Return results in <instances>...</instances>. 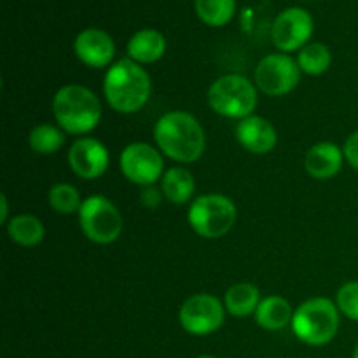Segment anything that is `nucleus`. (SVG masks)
Listing matches in <instances>:
<instances>
[{
	"instance_id": "obj_1",
	"label": "nucleus",
	"mask_w": 358,
	"mask_h": 358,
	"mask_svg": "<svg viewBox=\"0 0 358 358\" xmlns=\"http://www.w3.org/2000/svg\"><path fill=\"white\" fill-rule=\"evenodd\" d=\"M161 152L178 163H194L205 152V131L194 115L175 110L164 114L154 128Z\"/></svg>"
},
{
	"instance_id": "obj_2",
	"label": "nucleus",
	"mask_w": 358,
	"mask_h": 358,
	"mask_svg": "<svg viewBox=\"0 0 358 358\" xmlns=\"http://www.w3.org/2000/svg\"><path fill=\"white\" fill-rule=\"evenodd\" d=\"M152 83L142 65L133 59L114 63L105 73L103 93L119 114H135L149 101Z\"/></svg>"
},
{
	"instance_id": "obj_3",
	"label": "nucleus",
	"mask_w": 358,
	"mask_h": 358,
	"mask_svg": "<svg viewBox=\"0 0 358 358\" xmlns=\"http://www.w3.org/2000/svg\"><path fill=\"white\" fill-rule=\"evenodd\" d=\"M52 114L59 128L72 135H84L96 128L101 103L96 94L79 84L63 86L52 98Z\"/></svg>"
},
{
	"instance_id": "obj_4",
	"label": "nucleus",
	"mask_w": 358,
	"mask_h": 358,
	"mask_svg": "<svg viewBox=\"0 0 358 358\" xmlns=\"http://www.w3.org/2000/svg\"><path fill=\"white\" fill-rule=\"evenodd\" d=\"M339 329L338 304L327 297L306 301L294 311L292 331L310 346H324L336 338Z\"/></svg>"
},
{
	"instance_id": "obj_5",
	"label": "nucleus",
	"mask_w": 358,
	"mask_h": 358,
	"mask_svg": "<svg viewBox=\"0 0 358 358\" xmlns=\"http://www.w3.org/2000/svg\"><path fill=\"white\" fill-rule=\"evenodd\" d=\"M238 210L229 198L222 194H205L194 199L187 213L189 226L198 236L206 240L222 238L233 229Z\"/></svg>"
},
{
	"instance_id": "obj_6",
	"label": "nucleus",
	"mask_w": 358,
	"mask_h": 358,
	"mask_svg": "<svg viewBox=\"0 0 358 358\" xmlns=\"http://www.w3.org/2000/svg\"><path fill=\"white\" fill-rule=\"evenodd\" d=\"M208 105L213 112L229 119L250 117L257 105L255 86L243 76H222L210 86Z\"/></svg>"
},
{
	"instance_id": "obj_7",
	"label": "nucleus",
	"mask_w": 358,
	"mask_h": 358,
	"mask_svg": "<svg viewBox=\"0 0 358 358\" xmlns=\"http://www.w3.org/2000/svg\"><path fill=\"white\" fill-rule=\"evenodd\" d=\"M79 224L84 236L98 245L114 243L122 231V217L117 206L103 196L84 199L79 210Z\"/></svg>"
},
{
	"instance_id": "obj_8",
	"label": "nucleus",
	"mask_w": 358,
	"mask_h": 358,
	"mask_svg": "<svg viewBox=\"0 0 358 358\" xmlns=\"http://www.w3.org/2000/svg\"><path fill=\"white\" fill-rule=\"evenodd\" d=\"M224 304L210 294L191 296L178 311L182 329L192 336H208L224 324Z\"/></svg>"
},
{
	"instance_id": "obj_9",
	"label": "nucleus",
	"mask_w": 358,
	"mask_h": 358,
	"mask_svg": "<svg viewBox=\"0 0 358 358\" xmlns=\"http://www.w3.org/2000/svg\"><path fill=\"white\" fill-rule=\"evenodd\" d=\"M301 69L287 55H269L259 62L255 69V84L269 96L290 93L299 84Z\"/></svg>"
},
{
	"instance_id": "obj_10",
	"label": "nucleus",
	"mask_w": 358,
	"mask_h": 358,
	"mask_svg": "<svg viewBox=\"0 0 358 358\" xmlns=\"http://www.w3.org/2000/svg\"><path fill=\"white\" fill-rule=\"evenodd\" d=\"M122 175L136 185L149 187L163 175V157L149 143H129L119 157Z\"/></svg>"
},
{
	"instance_id": "obj_11",
	"label": "nucleus",
	"mask_w": 358,
	"mask_h": 358,
	"mask_svg": "<svg viewBox=\"0 0 358 358\" xmlns=\"http://www.w3.org/2000/svg\"><path fill=\"white\" fill-rule=\"evenodd\" d=\"M313 17L303 7H289L275 17L271 28L273 44L283 52L303 49L313 34Z\"/></svg>"
},
{
	"instance_id": "obj_12",
	"label": "nucleus",
	"mask_w": 358,
	"mask_h": 358,
	"mask_svg": "<svg viewBox=\"0 0 358 358\" xmlns=\"http://www.w3.org/2000/svg\"><path fill=\"white\" fill-rule=\"evenodd\" d=\"M69 164L77 177L93 180L107 171L108 152L103 143L98 140L79 138L70 147Z\"/></svg>"
},
{
	"instance_id": "obj_13",
	"label": "nucleus",
	"mask_w": 358,
	"mask_h": 358,
	"mask_svg": "<svg viewBox=\"0 0 358 358\" xmlns=\"http://www.w3.org/2000/svg\"><path fill=\"white\" fill-rule=\"evenodd\" d=\"M76 56L87 66L103 69L114 59L115 44L110 35L100 28H86L73 42Z\"/></svg>"
},
{
	"instance_id": "obj_14",
	"label": "nucleus",
	"mask_w": 358,
	"mask_h": 358,
	"mask_svg": "<svg viewBox=\"0 0 358 358\" xmlns=\"http://www.w3.org/2000/svg\"><path fill=\"white\" fill-rule=\"evenodd\" d=\"M236 138L252 154L271 152L278 142L275 126L268 119L259 115L241 119L236 128Z\"/></svg>"
},
{
	"instance_id": "obj_15",
	"label": "nucleus",
	"mask_w": 358,
	"mask_h": 358,
	"mask_svg": "<svg viewBox=\"0 0 358 358\" xmlns=\"http://www.w3.org/2000/svg\"><path fill=\"white\" fill-rule=\"evenodd\" d=\"M345 152L336 143L322 142L311 147L304 159V168L317 180H329L341 171Z\"/></svg>"
},
{
	"instance_id": "obj_16",
	"label": "nucleus",
	"mask_w": 358,
	"mask_h": 358,
	"mask_svg": "<svg viewBox=\"0 0 358 358\" xmlns=\"http://www.w3.org/2000/svg\"><path fill=\"white\" fill-rule=\"evenodd\" d=\"M164 51H166V38L154 28H143V30L136 31L128 42L129 59L140 63V65L157 62L163 58Z\"/></svg>"
},
{
	"instance_id": "obj_17",
	"label": "nucleus",
	"mask_w": 358,
	"mask_h": 358,
	"mask_svg": "<svg viewBox=\"0 0 358 358\" xmlns=\"http://www.w3.org/2000/svg\"><path fill=\"white\" fill-rule=\"evenodd\" d=\"M294 311L287 299L280 296H269L261 301L255 311V320L266 331H280L287 324H292Z\"/></svg>"
},
{
	"instance_id": "obj_18",
	"label": "nucleus",
	"mask_w": 358,
	"mask_h": 358,
	"mask_svg": "<svg viewBox=\"0 0 358 358\" xmlns=\"http://www.w3.org/2000/svg\"><path fill=\"white\" fill-rule=\"evenodd\" d=\"M194 177L182 166L170 168L163 175V194L175 205H184L194 194Z\"/></svg>"
},
{
	"instance_id": "obj_19",
	"label": "nucleus",
	"mask_w": 358,
	"mask_h": 358,
	"mask_svg": "<svg viewBox=\"0 0 358 358\" xmlns=\"http://www.w3.org/2000/svg\"><path fill=\"white\" fill-rule=\"evenodd\" d=\"M226 310L234 317H248L254 311H257V306L261 304L259 301V289L252 283H236L226 292Z\"/></svg>"
},
{
	"instance_id": "obj_20",
	"label": "nucleus",
	"mask_w": 358,
	"mask_h": 358,
	"mask_svg": "<svg viewBox=\"0 0 358 358\" xmlns=\"http://www.w3.org/2000/svg\"><path fill=\"white\" fill-rule=\"evenodd\" d=\"M7 233L14 243L21 247H35L44 240V224L34 215H17L7 224Z\"/></svg>"
},
{
	"instance_id": "obj_21",
	"label": "nucleus",
	"mask_w": 358,
	"mask_h": 358,
	"mask_svg": "<svg viewBox=\"0 0 358 358\" xmlns=\"http://www.w3.org/2000/svg\"><path fill=\"white\" fill-rule=\"evenodd\" d=\"M194 9L203 23L219 28L233 20L236 0H194Z\"/></svg>"
},
{
	"instance_id": "obj_22",
	"label": "nucleus",
	"mask_w": 358,
	"mask_h": 358,
	"mask_svg": "<svg viewBox=\"0 0 358 358\" xmlns=\"http://www.w3.org/2000/svg\"><path fill=\"white\" fill-rule=\"evenodd\" d=\"M331 63V49L322 42L306 44L297 56V65H299L301 72L308 73V76H322V73L327 72Z\"/></svg>"
},
{
	"instance_id": "obj_23",
	"label": "nucleus",
	"mask_w": 358,
	"mask_h": 358,
	"mask_svg": "<svg viewBox=\"0 0 358 358\" xmlns=\"http://www.w3.org/2000/svg\"><path fill=\"white\" fill-rule=\"evenodd\" d=\"M28 143L34 152L49 156L62 149L65 143V133L52 124H38L30 131Z\"/></svg>"
},
{
	"instance_id": "obj_24",
	"label": "nucleus",
	"mask_w": 358,
	"mask_h": 358,
	"mask_svg": "<svg viewBox=\"0 0 358 358\" xmlns=\"http://www.w3.org/2000/svg\"><path fill=\"white\" fill-rule=\"evenodd\" d=\"M49 205L55 212L69 215V213L79 212L83 201H80L79 191L73 185L56 184L49 191Z\"/></svg>"
},
{
	"instance_id": "obj_25",
	"label": "nucleus",
	"mask_w": 358,
	"mask_h": 358,
	"mask_svg": "<svg viewBox=\"0 0 358 358\" xmlns=\"http://www.w3.org/2000/svg\"><path fill=\"white\" fill-rule=\"evenodd\" d=\"M338 310L350 320L358 322V282H348L338 290Z\"/></svg>"
},
{
	"instance_id": "obj_26",
	"label": "nucleus",
	"mask_w": 358,
	"mask_h": 358,
	"mask_svg": "<svg viewBox=\"0 0 358 358\" xmlns=\"http://www.w3.org/2000/svg\"><path fill=\"white\" fill-rule=\"evenodd\" d=\"M343 152H345V159L348 161L350 166L358 171V131L348 136L345 147H343Z\"/></svg>"
},
{
	"instance_id": "obj_27",
	"label": "nucleus",
	"mask_w": 358,
	"mask_h": 358,
	"mask_svg": "<svg viewBox=\"0 0 358 358\" xmlns=\"http://www.w3.org/2000/svg\"><path fill=\"white\" fill-rule=\"evenodd\" d=\"M142 203L143 205H147L149 208H154V206L159 205V192L156 191L154 187H145V191H143L142 194Z\"/></svg>"
},
{
	"instance_id": "obj_28",
	"label": "nucleus",
	"mask_w": 358,
	"mask_h": 358,
	"mask_svg": "<svg viewBox=\"0 0 358 358\" xmlns=\"http://www.w3.org/2000/svg\"><path fill=\"white\" fill-rule=\"evenodd\" d=\"M0 203H2V212H0V220L2 222H7V215H9V203H7V196L2 194L0 196Z\"/></svg>"
},
{
	"instance_id": "obj_29",
	"label": "nucleus",
	"mask_w": 358,
	"mask_h": 358,
	"mask_svg": "<svg viewBox=\"0 0 358 358\" xmlns=\"http://www.w3.org/2000/svg\"><path fill=\"white\" fill-rule=\"evenodd\" d=\"M352 358H358V345L355 346V352H353V357Z\"/></svg>"
},
{
	"instance_id": "obj_30",
	"label": "nucleus",
	"mask_w": 358,
	"mask_h": 358,
	"mask_svg": "<svg viewBox=\"0 0 358 358\" xmlns=\"http://www.w3.org/2000/svg\"><path fill=\"white\" fill-rule=\"evenodd\" d=\"M198 358H215V357H210V355H201V357H198Z\"/></svg>"
}]
</instances>
